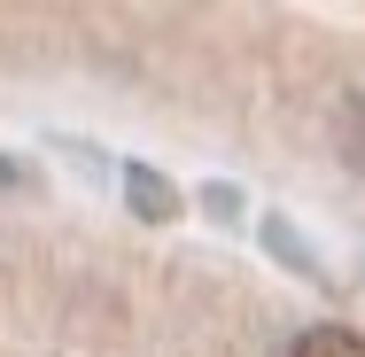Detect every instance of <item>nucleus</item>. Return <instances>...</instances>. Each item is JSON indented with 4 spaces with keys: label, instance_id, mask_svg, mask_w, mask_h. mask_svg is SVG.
Returning <instances> with one entry per match:
<instances>
[{
    "label": "nucleus",
    "instance_id": "1",
    "mask_svg": "<svg viewBox=\"0 0 365 357\" xmlns=\"http://www.w3.org/2000/svg\"><path fill=\"white\" fill-rule=\"evenodd\" d=\"M288 357H365V334L358 326H303Z\"/></svg>",
    "mask_w": 365,
    "mask_h": 357
},
{
    "label": "nucleus",
    "instance_id": "2",
    "mask_svg": "<svg viewBox=\"0 0 365 357\" xmlns=\"http://www.w3.org/2000/svg\"><path fill=\"white\" fill-rule=\"evenodd\" d=\"M133 195H140L148 217H171V210H179V202H171V187H163V179H148V171H133Z\"/></svg>",
    "mask_w": 365,
    "mask_h": 357
}]
</instances>
